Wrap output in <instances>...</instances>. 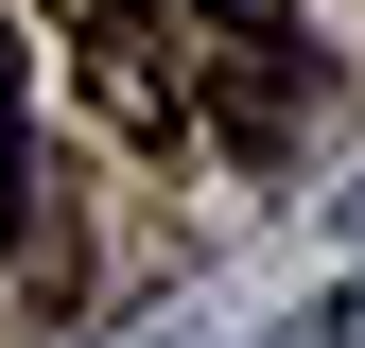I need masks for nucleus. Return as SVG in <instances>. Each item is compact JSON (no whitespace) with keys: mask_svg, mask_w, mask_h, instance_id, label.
<instances>
[{"mask_svg":"<svg viewBox=\"0 0 365 348\" xmlns=\"http://www.w3.org/2000/svg\"><path fill=\"white\" fill-rule=\"evenodd\" d=\"M157 53H174V105L226 122L244 157H279L296 105H313V35H296V0H157Z\"/></svg>","mask_w":365,"mask_h":348,"instance_id":"nucleus-1","label":"nucleus"},{"mask_svg":"<svg viewBox=\"0 0 365 348\" xmlns=\"http://www.w3.org/2000/svg\"><path fill=\"white\" fill-rule=\"evenodd\" d=\"M18 192L35 174H18V35H0V244H18Z\"/></svg>","mask_w":365,"mask_h":348,"instance_id":"nucleus-3","label":"nucleus"},{"mask_svg":"<svg viewBox=\"0 0 365 348\" xmlns=\"http://www.w3.org/2000/svg\"><path fill=\"white\" fill-rule=\"evenodd\" d=\"M53 35H70V70H87V105L122 122V140H174V53H157V0H53Z\"/></svg>","mask_w":365,"mask_h":348,"instance_id":"nucleus-2","label":"nucleus"}]
</instances>
